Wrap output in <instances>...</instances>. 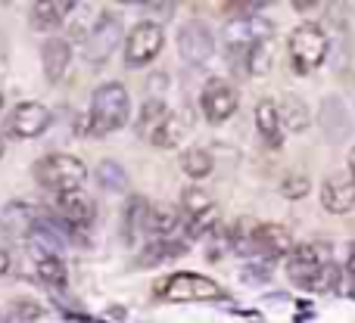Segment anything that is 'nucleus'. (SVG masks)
Here are the masks:
<instances>
[{
	"instance_id": "f257e3e1",
	"label": "nucleus",
	"mask_w": 355,
	"mask_h": 323,
	"mask_svg": "<svg viewBox=\"0 0 355 323\" xmlns=\"http://www.w3.org/2000/svg\"><path fill=\"white\" fill-rule=\"evenodd\" d=\"M128 109H131L128 91H125L122 84H103L94 91L91 109H87V122L81 124V128H85L87 134L103 137L128 122Z\"/></svg>"
},
{
	"instance_id": "f03ea898",
	"label": "nucleus",
	"mask_w": 355,
	"mask_h": 323,
	"mask_svg": "<svg viewBox=\"0 0 355 323\" xmlns=\"http://www.w3.org/2000/svg\"><path fill=\"white\" fill-rule=\"evenodd\" d=\"M156 295L166 302H218L225 299V289L202 274L178 270V274L156 283Z\"/></svg>"
},
{
	"instance_id": "7ed1b4c3",
	"label": "nucleus",
	"mask_w": 355,
	"mask_h": 323,
	"mask_svg": "<svg viewBox=\"0 0 355 323\" xmlns=\"http://www.w3.org/2000/svg\"><path fill=\"white\" fill-rule=\"evenodd\" d=\"M327 47H331V41H327V35L321 31V25H315V22H302L290 31V41H287L290 62H293V68L302 75L318 68L321 62L327 59Z\"/></svg>"
},
{
	"instance_id": "20e7f679",
	"label": "nucleus",
	"mask_w": 355,
	"mask_h": 323,
	"mask_svg": "<svg viewBox=\"0 0 355 323\" xmlns=\"http://www.w3.org/2000/svg\"><path fill=\"white\" fill-rule=\"evenodd\" d=\"M35 177L41 187L47 190H56V193H75V190H81V183H85L87 177V168L81 159H75V156H47V159H41L35 165Z\"/></svg>"
},
{
	"instance_id": "39448f33",
	"label": "nucleus",
	"mask_w": 355,
	"mask_h": 323,
	"mask_svg": "<svg viewBox=\"0 0 355 323\" xmlns=\"http://www.w3.org/2000/svg\"><path fill=\"white\" fill-rule=\"evenodd\" d=\"M122 44V16L116 10H103L94 22V28L87 31V41H85V53L94 66H103L116 47Z\"/></svg>"
},
{
	"instance_id": "423d86ee",
	"label": "nucleus",
	"mask_w": 355,
	"mask_h": 323,
	"mask_svg": "<svg viewBox=\"0 0 355 323\" xmlns=\"http://www.w3.org/2000/svg\"><path fill=\"white\" fill-rule=\"evenodd\" d=\"M162 44H166V37H162V28L156 22H137L135 28H131L128 41H125V66L131 68H141L147 66L150 59H156L162 50Z\"/></svg>"
},
{
	"instance_id": "0eeeda50",
	"label": "nucleus",
	"mask_w": 355,
	"mask_h": 323,
	"mask_svg": "<svg viewBox=\"0 0 355 323\" xmlns=\"http://www.w3.org/2000/svg\"><path fill=\"white\" fill-rule=\"evenodd\" d=\"M178 53H181V59L187 62V66H202V62L212 59L215 53V37L212 31H209L206 22H187L181 28V35H178Z\"/></svg>"
},
{
	"instance_id": "6e6552de",
	"label": "nucleus",
	"mask_w": 355,
	"mask_h": 323,
	"mask_svg": "<svg viewBox=\"0 0 355 323\" xmlns=\"http://www.w3.org/2000/svg\"><path fill=\"white\" fill-rule=\"evenodd\" d=\"M200 106H202V116H206L209 122L221 124V122H227V118L237 112V91H234L227 81L212 78L206 87H202Z\"/></svg>"
},
{
	"instance_id": "1a4fd4ad",
	"label": "nucleus",
	"mask_w": 355,
	"mask_h": 323,
	"mask_svg": "<svg viewBox=\"0 0 355 323\" xmlns=\"http://www.w3.org/2000/svg\"><path fill=\"white\" fill-rule=\"evenodd\" d=\"M50 124V112L47 106L41 103H19L16 109H12L10 122H6V131H10V137H16V140H31V137L44 134Z\"/></svg>"
},
{
	"instance_id": "9d476101",
	"label": "nucleus",
	"mask_w": 355,
	"mask_h": 323,
	"mask_svg": "<svg viewBox=\"0 0 355 323\" xmlns=\"http://www.w3.org/2000/svg\"><path fill=\"white\" fill-rule=\"evenodd\" d=\"M324 249H318V246H296L293 252L287 255V274L290 280L296 283V286L309 289L312 286V280L321 274V268H324Z\"/></svg>"
},
{
	"instance_id": "9b49d317",
	"label": "nucleus",
	"mask_w": 355,
	"mask_h": 323,
	"mask_svg": "<svg viewBox=\"0 0 355 323\" xmlns=\"http://www.w3.org/2000/svg\"><path fill=\"white\" fill-rule=\"evenodd\" d=\"M271 31H275V25L262 16H243L225 25V37L231 47H252L259 41H271Z\"/></svg>"
},
{
	"instance_id": "f8f14e48",
	"label": "nucleus",
	"mask_w": 355,
	"mask_h": 323,
	"mask_svg": "<svg viewBox=\"0 0 355 323\" xmlns=\"http://www.w3.org/2000/svg\"><path fill=\"white\" fill-rule=\"evenodd\" d=\"M37 227V214L28 202H10L0 212V233L10 239H28Z\"/></svg>"
},
{
	"instance_id": "ddd939ff",
	"label": "nucleus",
	"mask_w": 355,
	"mask_h": 323,
	"mask_svg": "<svg viewBox=\"0 0 355 323\" xmlns=\"http://www.w3.org/2000/svg\"><path fill=\"white\" fill-rule=\"evenodd\" d=\"M321 205H324V212L331 214H349L355 208V183L352 177H327L324 183H321Z\"/></svg>"
},
{
	"instance_id": "4468645a",
	"label": "nucleus",
	"mask_w": 355,
	"mask_h": 323,
	"mask_svg": "<svg viewBox=\"0 0 355 323\" xmlns=\"http://www.w3.org/2000/svg\"><path fill=\"white\" fill-rule=\"evenodd\" d=\"M150 214H153L150 202L144 199V196H131L122 212V233H125V243L128 246H135L137 239H141V233L150 230Z\"/></svg>"
},
{
	"instance_id": "2eb2a0df",
	"label": "nucleus",
	"mask_w": 355,
	"mask_h": 323,
	"mask_svg": "<svg viewBox=\"0 0 355 323\" xmlns=\"http://www.w3.org/2000/svg\"><path fill=\"white\" fill-rule=\"evenodd\" d=\"M41 56H44V75H47V81L50 84H60L69 72V62H72V47H69V41L50 37V41L44 44Z\"/></svg>"
},
{
	"instance_id": "dca6fc26",
	"label": "nucleus",
	"mask_w": 355,
	"mask_h": 323,
	"mask_svg": "<svg viewBox=\"0 0 355 323\" xmlns=\"http://www.w3.org/2000/svg\"><path fill=\"white\" fill-rule=\"evenodd\" d=\"M256 249L265 252V255H271V258H281V255H290L296 246H293V237H290L287 227L259 224L256 227Z\"/></svg>"
},
{
	"instance_id": "f3484780",
	"label": "nucleus",
	"mask_w": 355,
	"mask_h": 323,
	"mask_svg": "<svg viewBox=\"0 0 355 323\" xmlns=\"http://www.w3.org/2000/svg\"><path fill=\"white\" fill-rule=\"evenodd\" d=\"M56 208H60V214L66 218L69 227H87L94 221V214H97L94 202L87 199L81 190H75V193H62L60 199H56Z\"/></svg>"
},
{
	"instance_id": "a211bd4d",
	"label": "nucleus",
	"mask_w": 355,
	"mask_h": 323,
	"mask_svg": "<svg viewBox=\"0 0 355 323\" xmlns=\"http://www.w3.org/2000/svg\"><path fill=\"white\" fill-rule=\"evenodd\" d=\"M72 10H75L72 0H41V3L31 6V25L41 28V31L56 28Z\"/></svg>"
},
{
	"instance_id": "6ab92c4d",
	"label": "nucleus",
	"mask_w": 355,
	"mask_h": 323,
	"mask_svg": "<svg viewBox=\"0 0 355 323\" xmlns=\"http://www.w3.org/2000/svg\"><path fill=\"white\" fill-rule=\"evenodd\" d=\"M321 128H324V134L331 140H343L349 134V116H346L343 103L337 97H327L321 103Z\"/></svg>"
},
{
	"instance_id": "aec40b11",
	"label": "nucleus",
	"mask_w": 355,
	"mask_h": 323,
	"mask_svg": "<svg viewBox=\"0 0 355 323\" xmlns=\"http://www.w3.org/2000/svg\"><path fill=\"white\" fill-rule=\"evenodd\" d=\"M256 128L268 147H281V112L271 100H259L256 103Z\"/></svg>"
},
{
	"instance_id": "412c9836",
	"label": "nucleus",
	"mask_w": 355,
	"mask_h": 323,
	"mask_svg": "<svg viewBox=\"0 0 355 323\" xmlns=\"http://www.w3.org/2000/svg\"><path fill=\"white\" fill-rule=\"evenodd\" d=\"M281 124L287 131H293V134H300V131L309 128V106L302 103L296 93H287V97L281 100Z\"/></svg>"
},
{
	"instance_id": "4be33fe9",
	"label": "nucleus",
	"mask_w": 355,
	"mask_h": 323,
	"mask_svg": "<svg viewBox=\"0 0 355 323\" xmlns=\"http://www.w3.org/2000/svg\"><path fill=\"white\" fill-rule=\"evenodd\" d=\"M168 109H166V103L162 100H147V103L141 106V118H137V134H144V137H153L156 131L162 128V124L168 122Z\"/></svg>"
},
{
	"instance_id": "5701e85b",
	"label": "nucleus",
	"mask_w": 355,
	"mask_h": 323,
	"mask_svg": "<svg viewBox=\"0 0 355 323\" xmlns=\"http://www.w3.org/2000/svg\"><path fill=\"white\" fill-rule=\"evenodd\" d=\"M212 156L206 153V149H200V147H190V149H184V156H181V168H184V174L187 177H193V181H202V177H209L212 174Z\"/></svg>"
},
{
	"instance_id": "b1692460",
	"label": "nucleus",
	"mask_w": 355,
	"mask_h": 323,
	"mask_svg": "<svg viewBox=\"0 0 355 323\" xmlns=\"http://www.w3.org/2000/svg\"><path fill=\"white\" fill-rule=\"evenodd\" d=\"M37 280H41L44 286H50V289L66 286L69 270H66V264H62V258H56V255L41 258V261H37Z\"/></svg>"
},
{
	"instance_id": "393cba45",
	"label": "nucleus",
	"mask_w": 355,
	"mask_h": 323,
	"mask_svg": "<svg viewBox=\"0 0 355 323\" xmlns=\"http://www.w3.org/2000/svg\"><path fill=\"white\" fill-rule=\"evenodd\" d=\"M181 252H184V243H175V239H153V243L144 249V255H141V268L162 264V261H168L172 255H181Z\"/></svg>"
},
{
	"instance_id": "a878e982",
	"label": "nucleus",
	"mask_w": 355,
	"mask_h": 323,
	"mask_svg": "<svg viewBox=\"0 0 355 323\" xmlns=\"http://www.w3.org/2000/svg\"><path fill=\"white\" fill-rule=\"evenodd\" d=\"M271 59H275V41H259L246 50V68H250V75H268Z\"/></svg>"
},
{
	"instance_id": "bb28decb",
	"label": "nucleus",
	"mask_w": 355,
	"mask_h": 323,
	"mask_svg": "<svg viewBox=\"0 0 355 323\" xmlns=\"http://www.w3.org/2000/svg\"><path fill=\"white\" fill-rule=\"evenodd\" d=\"M44 317V305L35 299H16L10 305V323H35Z\"/></svg>"
},
{
	"instance_id": "cd10ccee",
	"label": "nucleus",
	"mask_w": 355,
	"mask_h": 323,
	"mask_svg": "<svg viewBox=\"0 0 355 323\" xmlns=\"http://www.w3.org/2000/svg\"><path fill=\"white\" fill-rule=\"evenodd\" d=\"M97 177H100V183H103L110 193H119V190H125V183H128V177H125V171H122V165L112 162V159L100 162Z\"/></svg>"
},
{
	"instance_id": "c85d7f7f",
	"label": "nucleus",
	"mask_w": 355,
	"mask_h": 323,
	"mask_svg": "<svg viewBox=\"0 0 355 323\" xmlns=\"http://www.w3.org/2000/svg\"><path fill=\"white\" fill-rule=\"evenodd\" d=\"M178 227V212L168 205H159L153 208V214H150V230L156 233L159 239H168V233H172Z\"/></svg>"
},
{
	"instance_id": "c756f323",
	"label": "nucleus",
	"mask_w": 355,
	"mask_h": 323,
	"mask_svg": "<svg viewBox=\"0 0 355 323\" xmlns=\"http://www.w3.org/2000/svg\"><path fill=\"white\" fill-rule=\"evenodd\" d=\"M181 205H184V212H187L190 218H196V214L215 208L212 199H209V193H206V190H200V187H187V190H184V193H181Z\"/></svg>"
},
{
	"instance_id": "7c9ffc66",
	"label": "nucleus",
	"mask_w": 355,
	"mask_h": 323,
	"mask_svg": "<svg viewBox=\"0 0 355 323\" xmlns=\"http://www.w3.org/2000/svg\"><path fill=\"white\" fill-rule=\"evenodd\" d=\"M215 221H218V212H215V208H209V212H202V214H196V218H190V221H187V237H193V239L206 237L209 230H215Z\"/></svg>"
},
{
	"instance_id": "2f4dec72",
	"label": "nucleus",
	"mask_w": 355,
	"mask_h": 323,
	"mask_svg": "<svg viewBox=\"0 0 355 323\" xmlns=\"http://www.w3.org/2000/svg\"><path fill=\"white\" fill-rule=\"evenodd\" d=\"M337 283H340V268L327 261L324 268H321V274L312 280V286L309 289H315V293H331V289H337Z\"/></svg>"
},
{
	"instance_id": "473e14b6",
	"label": "nucleus",
	"mask_w": 355,
	"mask_h": 323,
	"mask_svg": "<svg viewBox=\"0 0 355 323\" xmlns=\"http://www.w3.org/2000/svg\"><path fill=\"white\" fill-rule=\"evenodd\" d=\"M281 193L287 196V199H302V196L309 193V177L306 174H287L281 181Z\"/></svg>"
},
{
	"instance_id": "72a5a7b5",
	"label": "nucleus",
	"mask_w": 355,
	"mask_h": 323,
	"mask_svg": "<svg viewBox=\"0 0 355 323\" xmlns=\"http://www.w3.org/2000/svg\"><path fill=\"white\" fill-rule=\"evenodd\" d=\"M150 140H153L156 147H175V143L181 140V124H178L175 118H168V122L162 124V128L156 131V134L150 137Z\"/></svg>"
},
{
	"instance_id": "f704fd0d",
	"label": "nucleus",
	"mask_w": 355,
	"mask_h": 323,
	"mask_svg": "<svg viewBox=\"0 0 355 323\" xmlns=\"http://www.w3.org/2000/svg\"><path fill=\"white\" fill-rule=\"evenodd\" d=\"M346 274H349L355 283V239L349 243V249H346Z\"/></svg>"
},
{
	"instance_id": "c9c22d12",
	"label": "nucleus",
	"mask_w": 355,
	"mask_h": 323,
	"mask_svg": "<svg viewBox=\"0 0 355 323\" xmlns=\"http://www.w3.org/2000/svg\"><path fill=\"white\" fill-rule=\"evenodd\" d=\"M62 317H66L69 323H97L94 317H85V314H69V311H62Z\"/></svg>"
},
{
	"instance_id": "e433bc0d",
	"label": "nucleus",
	"mask_w": 355,
	"mask_h": 323,
	"mask_svg": "<svg viewBox=\"0 0 355 323\" xmlns=\"http://www.w3.org/2000/svg\"><path fill=\"white\" fill-rule=\"evenodd\" d=\"M6 270H10V252H6L3 246H0V277H3Z\"/></svg>"
},
{
	"instance_id": "4c0bfd02",
	"label": "nucleus",
	"mask_w": 355,
	"mask_h": 323,
	"mask_svg": "<svg viewBox=\"0 0 355 323\" xmlns=\"http://www.w3.org/2000/svg\"><path fill=\"white\" fill-rule=\"evenodd\" d=\"M349 174H352V183H355V149L349 153Z\"/></svg>"
},
{
	"instance_id": "58836bf2",
	"label": "nucleus",
	"mask_w": 355,
	"mask_h": 323,
	"mask_svg": "<svg viewBox=\"0 0 355 323\" xmlns=\"http://www.w3.org/2000/svg\"><path fill=\"white\" fill-rule=\"evenodd\" d=\"M0 156H3V137H0Z\"/></svg>"
},
{
	"instance_id": "ea45409f",
	"label": "nucleus",
	"mask_w": 355,
	"mask_h": 323,
	"mask_svg": "<svg viewBox=\"0 0 355 323\" xmlns=\"http://www.w3.org/2000/svg\"><path fill=\"white\" fill-rule=\"evenodd\" d=\"M0 106H3V100H0Z\"/></svg>"
}]
</instances>
